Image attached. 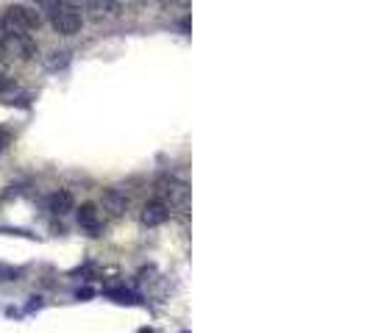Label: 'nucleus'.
Wrapping results in <instances>:
<instances>
[{
    "label": "nucleus",
    "instance_id": "obj_1",
    "mask_svg": "<svg viewBox=\"0 0 370 333\" xmlns=\"http://www.w3.org/2000/svg\"><path fill=\"white\" fill-rule=\"evenodd\" d=\"M42 25V17L36 8L28 6H8L0 17V31L3 34H28Z\"/></svg>",
    "mask_w": 370,
    "mask_h": 333
},
{
    "label": "nucleus",
    "instance_id": "obj_2",
    "mask_svg": "<svg viewBox=\"0 0 370 333\" xmlns=\"http://www.w3.org/2000/svg\"><path fill=\"white\" fill-rule=\"evenodd\" d=\"M81 11H78V6H73V3H67V0H62V3H56L53 8H50V25H53V31L56 34H62V36H73V34H78L81 31Z\"/></svg>",
    "mask_w": 370,
    "mask_h": 333
},
{
    "label": "nucleus",
    "instance_id": "obj_3",
    "mask_svg": "<svg viewBox=\"0 0 370 333\" xmlns=\"http://www.w3.org/2000/svg\"><path fill=\"white\" fill-rule=\"evenodd\" d=\"M0 47H3V53H6V56L22 59V61L36 56V42H34L28 34H3Z\"/></svg>",
    "mask_w": 370,
    "mask_h": 333
},
{
    "label": "nucleus",
    "instance_id": "obj_4",
    "mask_svg": "<svg viewBox=\"0 0 370 333\" xmlns=\"http://www.w3.org/2000/svg\"><path fill=\"white\" fill-rule=\"evenodd\" d=\"M156 189H159V200L167 206V209H181V206H187V186L181 184V181H173V178H162L159 184H156Z\"/></svg>",
    "mask_w": 370,
    "mask_h": 333
},
{
    "label": "nucleus",
    "instance_id": "obj_5",
    "mask_svg": "<svg viewBox=\"0 0 370 333\" xmlns=\"http://www.w3.org/2000/svg\"><path fill=\"white\" fill-rule=\"evenodd\" d=\"M167 217H170V209L162 203V200H150L145 209H142V222L145 225H162V222H167Z\"/></svg>",
    "mask_w": 370,
    "mask_h": 333
},
{
    "label": "nucleus",
    "instance_id": "obj_6",
    "mask_svg": "<svg viewBox=\"0 0 370 333\" xmlns=\"http://www.w3.org/2000/svg\"><path fill=\"white\" fill-rule=\"evenodd\" d=\"M73 206H76V200H73V195L67 192V189H59V192H53L50 195V200H48V209L53 212V214H67V212H73Z\"/></svg>",
    "mask_w": 370,
    "mask_h": 333
},
{
    "label": "nucleus",
    "instance_id": "obj_7",
    "mask_svg": "<svg viewBox=\"0 0 370 333\" xmlns=\"http://www.w3.org/2000/svg\"><path fill=\"white\" fill-rule=\"evenodd\" d=\"M104 206H106V212H112V214L118 217V214H123L125 212L128 200H125V195H120L118 189H106V192H104Z\"/></svg>",
    "mask_w": 370,
    "mask_h": 333
},
{
    "label": "nucleus",
    "instance_id": "obj_8",
    "mask_svg": "<svg viewBox=\"0 0 370 333\" xmlns=\"http://www.w3.org/2000/svg\"><path fill=\"white\" fill-rule=\"evenodd\" d=\"M78 222H81L84 228H90V230H98V225H101V217H98V206H92V203H84V206L78 209Z\"/></svg>",
    "mask_w": 370,
    "mask_h": 333
},
{
    "label": "nucleus",
    "instance_id": "obj_9",
    "mask_svg": "<svg viewBox=\"0 0 370 333\" xmlns=\"http://www.w3.org/2000/svg\"><path fill=\"white\" fill-rule=\"evenodd\" d=\"M17 278V269H8V267H0V281H11Z\"/></svg>",
    "mask_w": 370,
    "mask_h": 333
},
{
    "label": "nucleus",
    "instance_id": "obj_10",
    "mask_svg": "<svg viewBox=\"0 0 370 333\" xmlns=\"http://www.w3.org/2000/svg\"><path fill=\"white\" fill-rule=\"evenodd\" d=\"M11 87H14V81H11V78H6V75H0V95H3V92H8Z\"/></svg>",
    "mask_w": 370,
    "mask_h": 333
},
{
    "label": "nucleus",
    "instance_id": "obj_11",
    "mask_svg": "<svg viewBox=\"0 0 370 333\" xmlns=\"http://www.w3.org/2000/svg\"><path fill=\"white\" fill-rule=\"evenodd\" d=\"M6 145H8V133H6V131H0V150H3Z\"/></svg>",
    "mask_w": 370,
    "mask_h": 333
},
{
    "label": "nucleus",
    "instance_id": "obj_12",
    "mask_svg": "<svg viewBox=\"0 0 370 333\" xmlns=\"http://www.w3.org/2000/svg\"><path fill=\"white\" fill-rule=\"evenodd\" d=\"M115 3H118V0H115Z\"/></svg>",
    "mask_w": 370,
    "mask_h": 333
}]
</instances>
